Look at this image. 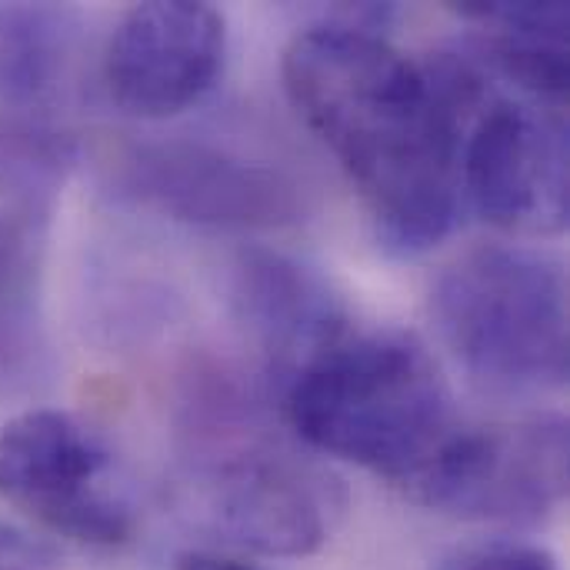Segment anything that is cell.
I'll return each mask as SVG.
<instances>
[{
  "instance_id": "9",
  "label": "cell",
  "mask_w": 570,
  "mask_h": 570,
  "mask_svg": "<svg viewBox=\"0 0 570 570\" xmlns=\"http://www.w3.org/2000/svg\"><path fill=\"white\" fill-rule=\"evenodd\" d=\"M204 504L227 541L267 558H307L337 531L347 494L321 468L257 448L210 474Z\"/></svg>"
},
{
  "instance_id": "4",
  "label": "cell",
  "mask_w": 570,
  "mask_h": 570,
  "mask_svg": "<svg viewBox=\"0 0 570 570\" xmlns=\"http://www.w3.org/2000/svg\"><path fill=\"white\" fill-rule=\"evenodd\" d=\"M0 501L90 548H120L137 508L110 448L73 414L33 407L0 428Z\"/></svg>"
},
{
  "instance_id": "7",
  "label": "cell",
  "mask_w": 570,
  "mask_h": 570,
  "mask_svg": "<svg viewBox=\"0 0 570 570\" xmlns=\"http://www.w3.org/2000/svg\"><path fill=\"white\" fill-rule=\"evenodd\" d=\"M120 184L137 204L200 227L264 230L304 214V187L287 170L194 140L130 147Z\"/></svg>"
},
{
  "instance_id": "15",
  "label": "cell",
  "mask_w": 570,
  "mask_h": 570,
  "mask_svg": "<svg viewBox=\"0 0 570 570\" xmlns=\"http://www.w3.org/2000/svg\"><path fill=\"white\" fill-rule=\"evenodd\" d=\"M438 570H561L558 561L524 541H488V544H468L451 551Z\"/></svg>"
},
{
  "instance_id": "10",
  "label": "cell",
  "mask_w": 570,
  "mask_h": 570,
  "mask_svg": "<svg viewBox=\"0 0 570 570\" xmlns=\"http://www.w3.org/2000/svg\"><path fill=\"white\" fill-rule=\"evenodd\" d=\"M234 304L274 367L287 377L351 327L317 271L271 250H247L237 257Z\"/></svg>"
},
{
  "instance_id": "6",
  "label": "cell",
  "mask_w": 570,
  "mask_h": 570,
  "mask_svg": "<svg viewBox=\"0 0 570 570\" xmlns=\"http://www.w3.org/2000/svg\"><path fill=\"white\" fill-rule=\"evenodd\" d=\"M568 498V421L538 414L528 421L464 428L431 474L417 504L464 521L534 528Z\"/></svg>"
},
{
  "instance_id": "2",
  "label": "cell",
  "mask_w": 570,
  "mask_h": 570,
  "mask_svg": "<svg viewBox=\"0 0 570 570\" xmlns=\"http://www.w3.org/2000/svg\"><path fill=\"white\" fill-rule=\"evenodd\" d=\"M284 411L307 448L384 478L414 504L468 428L428 347L401 331L344 327L287 377Z\"/></svg>"
},
{
  "instance_id": "8",
  "label": "cell",
  "mask_w": 570,
  "mask_h": 570,
  "mask_svg": "<svg viewBox=\"0 0 570 570\" xmlns=\"http://www.w3.org/2000/svg\"><path fill=\"white\" fill-rule=\"evenodd\" d=\"M227 57V20L210 3L150 0L130 7L107 43L104 80L134 117H174L217 83Z\"/></svg>"
},
{
  "instance_id": "11",
  "label": "cell",
  "mask_w": 570,
  "mask_h": 570,
  "mask_svg": "<svg viewBox=\"0 0 570 570\" xmlns=\"http://www.w3.org/2000/svg\"><path fill=\"white\" fill-rule=\"evenodd\" d=\"M458 13L484 27V53L518 94L564 107L570 63L564 3H461Z\"/></svg>"
},
{
  "instance_id": "17",
  "label": "cell",
  "mask_w": 570,
  "mask_h": 570,
  "mask_svg": "<svg viewBox=\"0 0 570 570\" xmlns=\"http://www.w3.org/2000/svg\"><path fill=\"white\" fill-rule=\"evenodd\" d=\"M177 570H261L244 564V561H234V558H224V554H210V551H190V554H180L177 558Z\"/></svg>"
},
{
  "instance_id": "12",
  "label": "cell",
  "mask_w": 570,
  "mask_h": 570,
  "mask_svg": "<svg viewBox=\"0 0 570 570\" xmlns=\"http://www.w3.org/2000/svg\"><path fill=\"white\" fill-rule=\"evenodd\" d=\"M73 50V13L57 7L0 3V104L10 117L43 120L60 94Z\"/></svg>"
},
{
  "instance_id": "13",
  "label": "cell",
  "mask_w": 570,
  "mask_h": 570,
  "mask_svg": "<svg viewBox=\"0 0 570 570\" xmlns=\"http://www.w3.org/2000/svg\"><path fill=\"white\" fill-rule=\"evenodd\" d=\"M37 214L0 207V391L37 374Z\"/></svg>"
},
{
  "instance_id": "1",
  "label": "cell",
  "mask_w": 570,
  "mask_h": 570,
  "mask_svg": "<svg viewBox=\"0 0 570 570\" xmlns=\"http://www.w3.org/2000/svg\"><path fill=\"white\" fill-rule=\"evenodd\" d=\"M304 124L357 184L397 257L441 244L461 214V137L488 80L454 57L417 63L361 23H321L284 50Z\"/></svg>"
},
{
  "instance_id": "16",
  "label": "cell",
  "mask_w": 570,
  "mask_h": 570,
  "mask_svg": "<svg viewBox=\"0 0 570 570\" xmlns=\"http://www.w3.org/2000/svg\"><path fill=\"white\" fill-rule=\"evenodd\" d=\"M0 570H60V564L43 541L0 524Z\"/></svg>"
},
{
  "instance_id": "14",
  "label": "cell",
  "mask_w": 570,
  "mask_h": 570,
  "mask_svg": "<svg viewBox=\"0 0 570 570\" xmlns=\"http://www.w3.org/2000/svg\"><path fill=\"white\" fill-rule=\"evenodd\" d=\"M73 164V140L33 117H0V194L10 207L40 214Z\"/></svg>"
},
{
  "instance_id": "3",
  "label": "cell",
  "mask_w": 570,
  "mask_h": 570,
  "mask_svg": "<svg viewBox=\"0 0 570 570\" xmlns=\"http://www.w3.org/2000/svg\"><path fill=\"white\" fill-rule=\"evenodd\" d=\"M431 317L458 364L494 391L568 384V281L528 247H478L434 284Z\"/></svg>"
},
{
  "instance_id": "5",
  "label": "cell",
  "mask_w": 570,
  "mask_h": 570,
  "mask_svg": "<svg viewBox=\"0 0 570 570\" xmlns=\"http://www.w3.org/2000/svg\"><path fill=\"white\" fill-rule=\"evenodd\" d=\"M564 107L488 83L461 137V197L494 227L528 237L568 227Z\"/></svg>"
}]
</instances>
